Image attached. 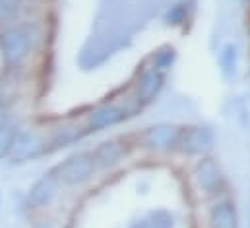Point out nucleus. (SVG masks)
Instances as JSON below:
<instances>
[{
    "mask_svg": "<svg viewBox=\"0 0 250 228\" xmlns=\"http://www.w3.org/2000/svg\"><path fill=\"white\" fill-rule=\"evenodd\" d=\"M43 27L35 21H21L0 31V57L6 68H20L43 43Z\"/></svg>",
    "mask_w": 250,
    "mask_h": 228,
    "instance_id": "nucleus-1",
    "label": "nucleus"
},
{
    "mask_svg": "<svg viewBox=\"0 0 250 228\" xmlns=\"http://www.w3.org/2000/svg\"><path fill=\"white\" fill-rule=\"evenodd\" d=\"M144 107L134 99V95L130 93L123 101H105L97 107H93L89 113L85 114L83 120V128L87 133H95V132H103L109 128H115L119 124L126 122L128 118L136 116Z\"/></svg>",
    "mask_w": 250,
    "mask_h": 228,
    "instance_id": "nucleus-2",
    "label": "nucleus"
},
{
    "mask_svg": "<svg viewBox=\"0 0 250 228\" xmlns=\"http://www.w3.org/2000/svg\"><path fill=\"white\" fill-rule=\"evenodd\" d=\"M57 176L61 178L62 186H83L85 182H89L97 172V165L93 161L91 151H76L70 157H66L62 163L55 169Z\"/></svg>",
    "mask_w": 250,
    "mask_h": 228,
    "instance_id": "nucleus-3",
    "label": "nucleus"
},
{
    "mask_svg": "<svg viewBox=\"0 0 250 228\" xmlns=\"http://www.w3.org/2000/svg\"><path fill=\"white\" fill-rule=\"evenodd\" d=\"M181 137V126L171 122H157L146 126L138 133V143L149 153H171L177 151Z\"/></svg>",
    "mask_w": 250,
    "mask_h": 228,
    "instance_id": "nucleus-4",
    "label": "nucleus"
},
{
    "mask_svg": "<svg viewBox=\"0 0 250 228\" xmlns=\"http://www.w3.org/2000/svg\"><path fill=\"white\" fill-rule=\"evenodd\" d=\"M45 149H47L45 137L37 128H20L14 133L8 159L14 165H23L37 159L41 153H45Z\"/></svg>",
    "mask_w": 250,
    "mask_h": 228,
    "instance_id": "nucleus-5",
    "label": "nucleus"
},
{
    "mask_svg": "<svg viewBox=\"0 0 250 228\" xmlns=\"http://www.w3.org/2000/svg\"><path fill=\"white\" fill-rule=\"evenodd\" d=\"M215 147V133L209 126L204 124H190L181 128V137H179V147L187 157H206L213 151Z\"/></svg>",
    "mask_w": 250,
    "mask_h": 228,
    "instance_id": "nucleus-6",
    "label": "nucleus"
},
{
    "mask_svg": "<svg viewBox=\"0 0 250 228\" xmlns=\"http://www.w3.org/2000/svg\"><path fill=\"white\" fill-rule=\"evenodd\" d=\"M192 176H194L196 188L208 197H217L225 190V184H227L225 174L221 171V165L209 155L200 157L196 161Z\"/></svg>",
    "mask_w": 250,
    "mask_h": 228,
    "instance_id": "nucleus-7",
    "label": "nucleus"
},
{
    "mask_svg": "<svg viewBox=\"0 0 250 228\" xmlns=\"http://www.w3.org/2000/svg\"><path fill=\"white\" fill-rule=\"evenodd\" d=\"M165 77H167V74H161V72H157L155 68L146 66V68L138 74V77H136V81H134V87H132L134 99H136L142 107H147V105L155 103V99L161 95V91H163V87H165Z\"/></svg>",
    "mask_w": 250,
    "mask_h": 228,
    "instance_id": "nucleus-8",
    "label": "nucleus"
},
{
    "mask_svg": "<svg viewBox=\"0 0 250 228\" xmlns=\"http://www.w3.org/2000/svg\"><path fill=\"white\" fill-rule=\"evenodd\" d=\"M126 141L121 137H109L103 139L101 143H97V147L91 151L93 161L97 165L99 171H107V169H115L119 167L126 157Z\"/></svg>",
    "mask_w": 250,
    "mask_h": 228,
    "instance_id": "nucleus-9",
    "label": "nucleus"
},
{
    "mask_svg": "<svg viewBox=\"0 0 250 228\" xmlns=\"http://www.w3.org/2000/svg\"><path fill=\"white\" fill-rule=\"evenodd\" d=\"M61 188H62V182L57 176V172H47L39 180H35V184L31 186V190H29V203L33 207H37V209L49 207L59 197Z\"/></svg>",
    "mask_w": 250,
    "mask_h": 228,
    "instance_id": "nucleus-10",
    "label": "nucleus"
},
{
    "mask_svg": "<svg viewBox=\"0 0 250 228\" xmlns=\"http://www.w3.org/2000/svg\"><path fill=\"white\" fill-rule=\"evenodd\" d=\"M239 209L229 199H217L208 209V228H239Z\"/></svg>",
    "mask_w": 250,
    "mask_h": 228,
    "instance_id": "nucleus-11",
    "label": "nucleus"
},
{
    "mask_svg": "<svg viewBox=\"0 0 250 228\" xmlns=\"http://www.w3.org/2000/svg\"><path fill=\"white\" fill-rule=\"evenodd\" d=\"M85 128L83 126H78L74 122H64L61 126H57L53 130V135H51V145L55 147H68V145H74L78 143L83 135H85Z\"/></svg>",
    "mask_w": 250,
    "mask_h": 228,
    "instance_id": "nucleus-12",
    "label": "nucleus"
},
{
    "mask_svg": "<svg viewBox=\"0 0 250 228\" xmlns=\"http://www.w3.org/2000/svg\"><path fill=\"white\" fill-rule=\"evenodd\" d=\"M239 47L237 43H225L221 49H219V55H217V62H219V70H221V76L225 79H233L237 76V70H239Z\"/></svg>",
    "mask_w": 250,
    "mask_h": 228,
    "instance_id": "nucleus-13",
    "label": "nucleus"
},
{
    "mask_svg": "<svg viewBox=\"0 0 250 228\" xmlns=\"http://www.w3.org/2000/svg\"><path fill=\"white\" fill-rule=\"evenodd\" d=\"M177 58H179V53L173 45H161L149 58V66L161 74H167L177 64Z\"/></svg>",
    "mask_w": 250,
    "mask_h": 228,
    "instance_id": "nucleus-14",
    "label": "nucleus"
},
{
    "mask_svg": "<svg viewBox=\"0 0 250 228\" xmlns=\"http://www.w3.org/2000/svg\"><path fill=\"white\" fill-rule=\"evenodd\" d=\"M163 19H165L169 25H173V27H179V25H183V23H185V21L188 19V6L185 4V2L171 6V8L165 12Z\"/></svg>",
    "mask_w": 250,
    "mask_h": 228,
    "instance_id": "nucleus-15",
    "label": "nucleus"
},
{
    "mask_svg": "<svg viewBox=\"0 0 250 228\" xmlns=\"http://www.w3.org/2000/svg\"><path fill=\"white\" fill-rule=\"evenodd\" d=\"M14 133H16V128H12V126L0 128V161L8 159L10 149H12V141H14Z\"/></svg>",
    "mask_w": 250,
    "mask_h": 228,
    "instance_id": "nucleus-16",
    "label": "nucleus"
},
{
    "mask_svg": "<svg viewBox=\"0 0 250 228\" xmlns=\"http://www.w3.org/2000/svg\"><path fill=\"white\" fill-rule=\"evenodd\" d=\"M21 0H0V25L8 23L20 12Z\"/></svg>",
    "mask_w": 250,
    "mask_h": 228,
    "instance_id": "nucleus-17",
    "label": "nucleus"
},
{
    "mask_svg": "<svg viewBox=\"0 0 250 228\" xmlns=\"http://www.w3.org/2000/svg\"><path fill=\"white\" fill-rule=\"evenodd\" d=\"M14 101V85L8 79H0V107H10Z\"/></svg>",
    "mask_w": 250,
    "mask_h": 228,
    "instance_id": "nucleus-18",
    "label": "nucleus"
},
{
    "mask_svg": "<svg viewBox=\"0 0 250 228\" xmlns=\"http://www.w3.org/2000/svg\"><path fill=\"white\" fill-rule=\"evenodd\" d=\"M10 126V107H0V128Z\"/></svg>",
    "mask_w": 250,
    "mask_h": 228,
    "instance_id": "nucleus-19",
    "label": "nucleus"
},
{
    "mask_svg": "<svg viewBox=\"0 0 250 228\" xmlns=\"http://www.w3.org/2000/svg\"><path fill=\"white\" fill-rule=\"evenodd\" d=\"M249 4H250V0H249Z\"/></svg>",
    "mask_w": 250,
    "mask_h": 228,
    "instance_id": "nucleus-20",
    "label": "nucleus"
}]
</instances>
